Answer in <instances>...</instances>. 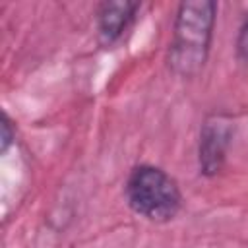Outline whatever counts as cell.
<instances>
[{
	"label": "cell",
	"mask_w": 248,
	"mask_h": 248,
	"mask_svg": "<svg viewBox=\"0 0 248 248\" xmlns=\"http://www.w3.org/2000/svg\"><path fill=\"white\" fill-rule=\"evenodd\" d=\"M217 21V4L213 0L180 2L167 50V64L178 78H196L211 52Z\"/></svg>",
	"instance_id": "6da1fadb"
},
{
	"label": "cell",
	"mask_w": 248,
	"mask_h": 248,
	"mask_svg": "<svg viewBox=\"0 0 248 248\" xmlns=\"http://www.w3.org/2000/svg\"><path fill=\"white\" fill-rule=\"evenodd\" d=\"M124 196L128 207L151 223L172 221L184 203L178 182L161 167L140 163L126 178Z\"/></svg>",
	"instance_id": "7a4b0ae2"
},
{
	"label": "cell",
	"mask_w": 248,
	"mask_h": 248,
	"mask_svg": "<svg viewBox=\"0 0 248 248\" xmlns=\"http://www.w3.org/2000/svg\"><path fill=\"white\" fill-rule=\"evenodd\" d=\"M234 122L225 112H211L205 116L200 128L198 141V167L200 174L211 178L217 176L227 161L229 147L232 143Z\"/></svg>",
	"instance_id": "3957f363"
},
{
	"label": "cell",
	"mask_w": 248,
	"mask_h": 248,
	"mask_svg": "<svg viewBox=\"0 0 248 248\" xmlns=\"http://www.w3.org/2000/svg\"><path fill=\"white\" fill-rule=\"evenodd\" d=\"M140 10V2L132 0H107L101 2L95 10V27L97 37L103 46H110L122 39L130 29Z\"/></svg>",
	"instance_id": "277c9868"
},
{
	"label": "cell",
	"mask_w": 248,
	"mask_h": 248,
	"mask_svg": "<svg viewBox=\"0 0 248 248\" xmlns=\"http://www.w3.org/2000/svg\"><path fill=\"white\" fill-rule=\"evenodd\" d=\"M16 140V126L12 122V118L4 112L2 114V138H0V153H8V149L14 145Z\"/></svg>",
	"instance_id": "5b68a950"
},
{
	"label": "cell",
	"mask_w": 248,
	"mask_h": 248,
	"mask_svg": "<svg viewBox=\"0 0 248 248\" xmlns=\"http://www.w3.org/2000/svg\"><path fill=\"white\" fill-rule=\"evenodd\" d=\"M236 54H238V58L244 64H248V19L238 29V35H236Z\"/></svg>",
	"instance_id": "8992f818"
}]
</instances>
